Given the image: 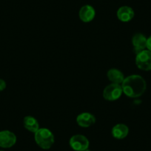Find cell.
<instances>
[{"mask_svg": "<svg viewBox=\"0 0 151 151\" xmlns=\"http://www.w3.org/2000/svg\"><path fill=\"white\" fill-rule=\"evenodd\" d=\"M121 85L123 93L130 98L135 99L142 96L147 89V83L145 79L136 74L124 78Z\"/></svg>", "mask_w": 151, "mask_h": 151, "instance_id": "obj_1", "label": "cell"}, {"mask_svg": "<svg viewBox=\"0 0 151 151\" xmlns=\"http://www.w3.org/2000/svg\"><path fill=\"white\" fill-rule=\"evenodd\" d=\"M34 139L38 146L43 150L50 149L55 142L53 133L45 127L40 128L34 133Z\"/></svg>", "mask_w": 151, "mask_h": 151, "instance_id": "obj_2", "label": "cell"}, {"mask_svg": "<svg viewBox=\"0 0 151 151\" xmlns=\"http://www.w3.org/2000/svg\"><path fill=\"white\" fill-rule=\"evenodd\" d=\"M123 93V90L121 85L111 83L107 85L103 90V98L109 101H114L118 100Z\"/></svg>", "mask_w": 151, "mask_h": 151, "instance_id": "obj_3", "label": "cell"}, {"mask_svg": "<svg viewBox=\"0 0 151 151\" xmlns=\"http://www.w3.org/2000/svg\"><path fill=\"white\" fill-rule=\"evenodd\" d=\"M136 65L144 71L151 70V51L146 49L136 55Z\"/></svg>", "mask_w": 151, "mask_h": 151, "instance_id": "obj_4", "label": "cell"}, {"mask_svg": "<svg viewBox=\"0 0 151 151\" xmlns=\"http://www.w3.org/2000/svg\"><path fill=\"white\" fill-rule=\"evenodd\" d=\"M69 144L70 147L75 151H84L89 147L90 142L88 138L82 134H76L71 136Z\"/></svg>", "mask_w": 151, "mask_h": 151, "instance_id": "obj_5", "label": "cell"}, {"mask_svg": "<svg viewBox=\"0 0 151 151\" xmlns=\"http://www.w3.org/2000/svg\"><path fill=\"white\" fill-rule=\"evenodd\" d=\"M17 136L10 130L0 131V147H12L17 143Z\"/></svg>", "mask_w": 151, "mask_h": 151, "instance_id": "obj_6", "label": "cell"}, {"mask_svg": "<svg viewBox=\"0 0 151 151\" xmlns=\"http://www.w3.org/2000/svg\"><path fill=\"white\" fill-rule=\"evenodd\" d=\"M147 38L141 33H137L133 35L132 38V45H133V51L136 53H139L147 49Z\"/></svg>", "mask_w": 151, "mask_h": 151, "instance_id": "obj_7", "label": "cell"}, {"mask_svg": "<svg viewBox=\"0 0 151 151\" xmlns=\"http://www.w3.org/2000/svg\"><path fill=\"white\" fill-rule=\"evenodd\" d=\"M96 17L95 8L90 5H85L80 8L79 11V17L82 22L85 23L91 22Z\"/></svg>", "mask_w": 151, "mask_h": 151, "instance_id": "obj_8", "label": "cell"}, {"mask_svg": "<svg viewBox=\"0 0 151 151\" xmlns=\"http://www.w3.org/2000/svg\"><path fill=\"white\" fill-rule=\"evenodd\" d=\"M76 122L82 127H89L96 123V117L92 113L84 112L76 117Z\"/></svg>", "mask_w": 151, "mask_h": 151, "instance_id": "obj_9", "label": "cell"}, {"mask_svg": "<svg viewBox=\"0 0 151 151\" xmlns=\"http://www.w3.org/2000/svg\"><path fill=\"white\" fill-rule=\"evenodd\" d=\"M117 18L122 22H128L131 21L135 16V12L131 7L124 6L120 7L116 13Z\"/></svg>", "mask_w": 151, "mask_h": 151, "instance_id": "obj_10", "label": "cell"}, {"mask_svg": "<svg viewBox=\"0 0 151 151\" xmlns=\"http://www.w3.org/2000/svg\"><path fill=\"white\" fill-rule=\"evenodd\" d=\"M107 79L111 83L122 85L124 79V75L120 70L117 68H111L107 73Z\"/></svg>", "mask_w": 151, "mask_h": 151, "instance_id": "obj_11", "label": "cell"}, {"mask_svg": "<svg viewBox=\"0 0 151 151\" xmlns=\"http://www.w3.org/2000/svg\"><path fill=\"white\" fill-rule=\"evenodd\" d=\"M112 136L116 139H123L127 136L129 133V127L124 124H117L112 129Z\"/></svg>", "mask_w": 151, "mask_h": 151, "instance_id": "obj_12", "label": "cell"}, {"mask_svg": "<svg viewBox=\"0 0 151 151\" xmlns=\"http://www.w3.org/2000/svg\"><path fill=\"white\" fill-rule=\"evenodd\" d=\"M23 125L26 130L33 133H36L40 128L37 119L32 116H27L24 117L23 119Z\"/></svg>", "mask_w": 151, "mask_h": 151, "instance_id": "obj_13", "label": "cell"}, {"mask_svg": "<svg viewBox=\"0 0 151 151\" xmlns=\"http://www.w3.org/2000/svg\"><path fill=\"white\" fill-rule=\"evenodd\" d=\"M7 84L5 81L2 79H0V92L3 91L6 88Z\"/></svg>", "mask_w": 151, "mask_h": 151, "instance_id": "obj_14", "label": "cell"}, {"mask_svg": "<svg viewBox=\"0 0 151 151\" xmlns=\"http://www.w3.org/2000/svg\"><path fill=\"white\" fill-rule=\"evenodd\" d=\"M147 49L151 51V35L147 39Z\"/></svg>", "mask_w": 151, "mask_h": 151, "instance_id": "obj_15", "label": "cell"}, {"mask_svg": "<svg viewBox=\"0 0 151 151\" xmlns=\"http://www.w3.org/2000/svg\"><path fill=\"white\" fill-rule=\"evenodd\" d=\"M84 151H91V150H84Z\"/></svg>", "mask_w": 151, "mask_h": 151, "instance_id": "obj_16", "label": "cell"}, {"mask_svg": "<svg viewBox=\"0 0 151 151\" xmlns=\"http://www.w3.org/2000/svg\"><path fill=\"white\" fill-rule=\"evenodd\" d=\"M0 151H4V150H0Z\"/></svg>", "mask_w": 151, "mask_h": 151, "instance_id": "obj_17", "label": "cell"}]
</instances>
